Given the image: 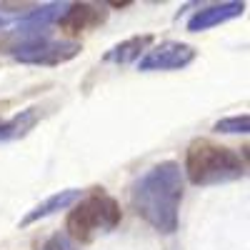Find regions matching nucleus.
<instances>
[{
  "instance_id": "1",
  "label": "nucleus",
  "mask_w": 250,
  "mask_h": 250,
  "mask_svg": "<svg viewBox=\"0 0 250 250\" xmlns=\"http://www.w3.org/2000/svg\"><path fill=\"white\" fill-rule=\"evenodd\" d=\"M185 195L183 168L175 160H163L145 170L130 188V205L153 230L173 235L178 230L180 205Z\"/></svg>"
},
{
  "instance_id": "2",
  "label": "nucleus",
  "mask_w": 250,
  "mask_h": 250,
  "mask_svg": "<svg viewBox=\"0 0 250 250\" xmlns=\"http://www.w3.org/2000/svg\"><path fill=\"white\" fill-rule=\"evenodd\" d=\"M248 163L235 153L233 148L218 145L208 138H198L188 145L185 150V165L183 178H188L193 185H220L245 178Z\"/></svg>"
},
{
  "instance_id": "3",
  "label": "nucleus",
  "mask_w": 250,
  "mask_h": 250,
  "mask_svg": "<svg viewBox=\"0 0 250 250\" xmlns=\"http://www.w3.org/2000/svg\"><path fill=\"white\" fill-rule=\"evenodd\" d=\"M123 213L115 198L108 193L95 190L85 198H80L68 213L65 230L73 243H90L100 233H110L120 225Z\"/></svg>"
},
{
  "instance_id": "4",
  "label": "nucleus",
  "mask_w": 250,
  "mask_h": 250,
  "mask_svg": "<svg viewBox=\"0 0 250 250\" xmlns=\"http://www.w3.org/2000/svg\"><path fill=\"white\" fill-rule=\"evenodd\" d=\"M80 50L83 48L75 40H50L40 35L15 45L13 58L18 62H28V65H60V62H68L80 55Z\"/></svg>"
},
{
  "instance_id": "5",
  "label": "nucleus",
  "mask_w": 250,
  "mask_h": 250,
  "mask_svg": "<svg viewBox=\"0 0 250 250\" xmlns=\"http://www.w3.org/2000/svg\"><path fill=\"white\" fill-rule=\"evenodd\" d=\"M198 58V50L188 43L178 40H163L158 45H150L138 60L140 73H168V70H183Z\"/></svg>"
},
{
  "instance_id": "6",
  "label": "nucleus",
  "mask_w": 250,
  "mask_h": 250,
  "mask_svg": "<svg viewBox=\"0 0 250 250\" xmlns=\"http://www.w3.org/2000/svg\"><path fill=\"white\" fill-rule=\"evenodd\" d=\"M245 3L240 0H228V3H213V5H205L200 10H195L190 18H188V30L190 33H203V30H210L218 28L228 20H235L245 13Z\"/></svg>"
},
{
  "instance_id": "7",
  "label": "nucleus",
  "mask_w": 250,
  "mask_h": 250,
  "mask_svg": "<svg viewBox=\"0 0 250 250\" xmlns=\"http://www.w3.org/2000/svg\"><path fill=\"white\" fill-rule=\"evenodd\" d=\"M105 18H108V10L103 5L73 3V5L65 8V13L60 15L58 25H60L62 33H68V35H80V33L100 25V23H105Z\"/></svg>"
},
{
  "instance_id": "8",
  "label": "nucleus",
  "mask_w": 250,
  "mask_h": 250,
  "mask_svg": "<svg viewBox=\"0 0 250 250\" xmlns=\"http://www.w3.org/2000/svg\"><path fill=\"white\" fill-rule=\"evenodd\" d=\"M68 3H48V5H40L35 10H30L25 18L18 20L15 25V35L25 38V40H33V38H40V33H43L48 25L58 23L60 15L65 13Z\"/></svg>"
},
{
  "instance_id": "9",
  "label": "nucleus",
  "mask_w": 250,
  "mask_h": 250,
  "mask_svg": "<svg viewBox=\"0 0 250 250\" xmlns=\"http://www.w3.org/2000/svg\"><path fill=\"white\" fill-rule=\"evenodd\" d=\"M78 200H80V190H78V188H68V190L53 193L50 198H45L43 203H38L33 210L25 213V218L20 220V228H28V225L43 220V218H50V215H55L60 210H68V208H73Z\"/></svg>"
},
{
  "instance_id": "10",
  "label": "nucleus",
  "mask_w": 250,
  "mask_h": 250,
  "mask_svg": "<svg viewBox=\"0 0 250 250\" xmlns=\"http://www.w3.org/2000/svg\"><path fill=\"white\" fill-rule=\"evenodd\" d=\"M153 35L145 33V35H133L128 40H120L118 45H113L105 55H103V62H113V65H128V62L140 60L148 48L153 45Z\"/></svg>"
},
{
  "instance_id": "11",
  "label": "nucleus",
  "mask_w": 250,
  "mask_h": 250,
  "mask_svg": "<svg viewBox=\"0 0 250 250\" xmlns=\"http://www.w3.org/2000/svg\"><path fill=\"white\" fill-rule=\"evenodd\" d=\"M38 108H28V110H20L18 115H13L10 120L3 123V133H0V143H5V140H15V138H23L28 135L33 128H35V123H38Z\"/></svg>"
},
{
  "instance_id": "12",
  "label": "nucleus",
  "mask_w": 250,
  "mask_h": 250,
  "mask_svg": "<svg viewBox=\"0 0 250 250\" xmlns=\"http://www.w3.org/2000/svg\"><path fill=\"white\" fill-rule=\"evenodd\" d=\"M213 130L220 135H245L250 130V115H233V118H223L213 125Z\"/></svg>"
},
{
  "instance_id": "13",
  "label": "nucleus",
  "mask_w": 250,
  "mask_h": 250,
  "mask_svg": "<svg viewBox=\"0 0 250 250\" xmlns=\"http://www.w3.org/2000/svg\"><path fill=\"white\" fill-rule=\"evenodd\" d=\"M35 250H78V245L65 235V233H53L40 243Z\"/></svg>"
},
{
  "instance_id": "14",
  "label": "nucleus",
  "mask_w": 250,
  "mask_h": 250,
  "mask_svg": "<svg viewBox=\"0 0 250 250\" xmlns=\"http://www.w3.org/2000/svg\"><path fill=\"white\" fill-rule=\"evenodd\" d=\"M3 123H5V120H3V118H0V133H3Z\"/></svg>"
},
{
  "instance_id": "15",
  "label": "nucleus",
  "mask_w": 250,
  "mask_h": 250,
  "mask_svg": "<svg viewBox=\"0 0 250 250\" xmlns=\"http://www.w3.org/2000/svg\"><path fill=\"white\" fill-rule=\"evenodd\" d=\"M3 25H5V20H3V18H0V28H3Z\"/></svg>"
}]
</instances>
